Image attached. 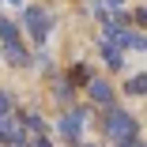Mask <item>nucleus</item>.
<instances>
[{"mask_svg": "<svg viewBox=\"0 0 147 147\" xmlns=\"http://www.w3.org/2000/svg\"><path fill=\"white\" fill-rule=\"evenodd\" d=\"M102 8H109V11H121V8H125V0H102Z\"/></svg>", "mask_w": 147, "mask_h": 147, "instance_id": "4468645a", "label": "nucleus"}, {"mask_svg": "<svg viewBox=\"0 0 147 147\" xmlns=\"http://www.w3.org/2000/svg\"><path fill=\"white\" fill-rule=\"evenodd\" d=\"M23 125H26V128H30L34 136H42V132H45V121H42V117H38V113H26V117H23Z\"/></svg>", "mask_w": 147, "mask_h": 147, "instance_id": "1a4fd4ad", "label": "nucleus"}, {"mask_svg": "<svg viewBox=\"0 0 147 147\" xmlns=\"http://www.w3.org/2000/svg\"><path fill=\"white\" fill-rule=\"evenodd\" d=\"M8 109H11V94H4V91H0V117H4Z\"/></svg>", "mask_w": 147, "mask_h": 147, "instance_id": "ddd939ff", "label": "nucleus"}, {"mask_svg": "<svg viewBox=\"0 0 147 147\" xmlns=\"http://www.w3.org/2000/svg\"><path fill=\"white\" fill-rule=\"evenodd\" d=\"M79 132H83V109L64 113V117H61V136H64V140H79Z\"/></svg>", "mask_w": 147, "mask_h": 147, "instance_id": "7ed1b4c3", "label": "nucleus"}, {"mask_svg": "<svg viewBox=\"0 0 147 147\" xmlns=\"http://www.w3.org/2000/svg\"><path fill=\"white\" fill-rule=\"evenodd\" d=\"M72 79H76V83H91V76H87V64H76V72H72Z\"/></svg>", "mask_w": 147, "mask_h": 147, "instance_id": "9b49d317", "label": "nucleus"}, {"mask_svg": "<svg viewBox=\"0 0 147 147\" xmlns=\"http://www.w3.org/2000/svg\"><path fill=\"white\" fill-rule=\"evenodd\" d=\"M15 34H19V30H15V26H11L8 19H0V42H4V45H11V42H19Z\"/></svg>", "mask_w": 147, "mask_h": 147, "instance_id": "6e6552de", "label": "nucleus"}, {"mask_svg": "<svg viewBox=\"0 0 147 147\" xmlns=\"http://www.w3.org/2000/svg\"><path fill=\"white\" fill-rule=\"evenodd\" d=\"M8 4H23V0H8Z\"/></svg>", "mask_w": 147, "mask_h": 147, "instance_id": "f3484780", "label": "nucleus"}, {"mask_svg": "<svg viewBox=\"0 0 147 147\" xmlns=\"http://www.w3.org/2000/svg\"><path fill=\"white\" fill-rule=\"evenodd\" d=\"M121 147H143V143H140V140H128V143H121Z\"/></svg>", "mask_w": 147, "mask_h": 147, "instance_id": "dca6fc26", "label": "nucleus"}, {"mask_svg": "<svg viewBox=\"0 0 147 147\" xmlns=\"http://www.w3.org/2000/svg\"><path fill=\"white\" fill-rule=\"evenodd\" d=\"M87 94H91L94 106H113V87L102 83V79H91V83H87Z\"/></svg>", "mask_w": 147, "mask_h": 147, "instance_id": "20e7f679", "label": "nucleus"}, {"mask_svg": "<svg viewBox=\"0 0 147 147\" xmlns=\"http://www.w3.org/2000/svg\"><path fill=\"white\" fill-rule=\"evenodd\" d=\"M128 94H143V76H136V79H128Z\"/></svg>", "mask_w": 147, "mask_h": 147, "instance_id": "f8f14e48", "label": "nucleus"}, {"mask_svg": "<svg viewBox=\"0 0 147 147\" xmlns=\"http://www.w3.org/2000/svg\"><path fill=\"white\" fill-rule=\"evenodd\" d=\"M19 140H23V128L8 117H0V143H19Z\"/></svg>", "mask_w": 147, "mask_h": 147, "instance_id": "39448f33", "label": "nucleus"}, {"mask_svg": "<svg viewBox=\"0 0 147 147\" xmlns=\"http://www.w3.org/2000/svg\"><path fill=\"white\" fill-rule=\"evenodd\" d=\"M4 61H8V64H15V68H23V64H26V53L19 49V42L4 45Z\"/></svg>", "mask_w": 147, "mask_h": 147, "instance_id": "423d86ee", "label": "nucleus"}, {"mask_svg": "<svg viewBox=\"0 0 147 147\" xmlns=\"http://www.w3.org/2000/svg\"><path fill=\"white\" fill-rule=\"evenodd\" d=\"M106 132L117 140V147H121V143L136 140V121H132L128 113H121V109H109V117H106Z\"/></svg>", "mask_w": 147, "mask_h": 147, "instance_id": "f257e3e1", "label": "nucleus"}, {"mask_svg": "<svg viewBox=\"0 0 147 147\" xmlns=\"http://www.w3.org/2000/svg\"><path fill=\"white\" fill-rule=\"evenodd\" d=\"M106 64L109 68H125V53L117 49V45H106Z\"/></svg>", "mask_w": 147, "mask_h": 147, "instance_id": "0eeeda50", "label": "nucleus"}, {"mask_svg": "<svg viewBox=\"0 0 147 147\" xmlns=\"http://www.w3.org/2000/svg\"><path fill=\"white\" fill-rule=\"evenodd\" d=\"M57 102H64V106L72 102V87H68V83H61V87H57Z\"/></svg>", "mask_w": 147, "mask_h": 147, "instance_id": "9d476101", "label": "nucleus"}, {"mask_svg": "<svg viewBox=\"0 0 147 147\" xmlns=\"http://www.w3.org/2000/svg\"><path fill=\"white\" fill-rule=\"evenodd\" d=\"M26 147H49V143H45L42 136H34V140H30V143H26Z\"/></svg>", "mask_w": 147, "mask_h": 147, "instance_id": "2eb2a0df", "label": "nucleus"}, {"mask_svg": "<svg viewBox=\"0 0 147 147\" xmlns=\"http://www.w3.org/2000/svg\"><path fill=\"white\" fill-rule=\"evenodd\" d=\"M23 23H26V30H30V38H34V42H45V38H49V30H53V15H49L45 8H26Z\"/></svg>", "mask_w": 147, "mask_h": 147, "instance_id": "f03ea898", "label": "nucleus"}, {"mask_svg": "<svg viewBox=\"0 0 147 147\" xmlns=\"http://www.w3.org/2000/svg\"><path fill=\"white\" fill-rule=\"evenodd\" d=\"M91 147H94V143H91Z\"/></svg>", "mask_w": 147, "mask_h": 147, "instance_id": "a211bd4d", "label": "nucleus"}]
</instances>
